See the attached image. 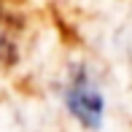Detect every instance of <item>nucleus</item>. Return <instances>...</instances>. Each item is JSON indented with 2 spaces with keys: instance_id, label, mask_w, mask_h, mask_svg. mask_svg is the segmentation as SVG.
I'll return each mask as SVG.
<instances>
[{
  "instance_id": "1",
  "label": "nucleus",
  "mask_w": 132,
  "mask_h": 132,
  "mask_svg": "<svg viewBox=\"0 0 132 132\" xmlns=\"http://www.w3.org/2000/svg\"><path fill=\"white\" fill-rule=\"evenodd\" d=\"M65 105L78 124H84L89 129H100L103 113H105V100L84 65H78L70 76V84L65 89Z\"/></svg>"
},
{
  "instance_id": "2",
  "label": "nucleus",
  "mask_w": 132,
  "mask_h": 132,
  "mask_svg": "<svg viewBox=\"0 0 132 132\" xmlns=\"http://www.w3.org/2000/svg\"><path fill=\"white\" fill-rule=\"evenodd\" d=\"M14 59V43L5 38V32L0 30V62H11Z\"/></svg>"
}]
</instances>
